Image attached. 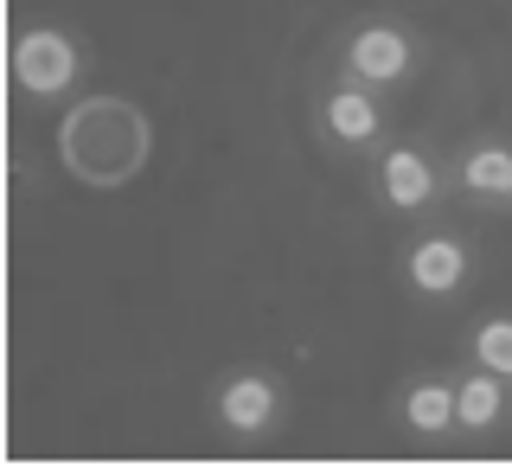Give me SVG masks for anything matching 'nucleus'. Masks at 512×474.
I'll return each instance as SVG.
<instances>
[{"label":"nucleus","mask_w":512,"mask_h":474,"mask_svg":"<svg viewBox=\"0 0 512 474\" xmlns=\"http://www.w3.org/2000/svg\"><path fill=\"white\" fill-rule=\"evenodd\" d=\"M448 193V173L429 148H416V141H391V148H378V199L391 205V212H429Z\"/></svg>","instance_id":"nucleus-6"},{"label":"nucleus","mask_w":512,"mask_h":474,"mask_svg":"<svg viewBox=\"0 0 512 474\" xmlns=\"http://www.w3.org/2000/svg\"><path fill=\"white\" fill-rule=\"evenodd\" d=\"M416 65H423V45H416V33L397 26V20H365V26H352V39L340 45V77L372 84V90L410 84Z\"/></svg>","instance_id":"nucleus-3"},{"label":"nucleus","mask_w":512,"mask_h":474,"mask_svg":"<svg viewBox=\"0 0 512 474\" xmlns=\"http://www.w3.org/2000/svg\"><path fill=\"white\" fill-rule=\"evenodd\" d=\"M468 366H487L512 385V314H487L468 334Z\"/></svg>","instance_id":"nucleus-11"},{"label":"nucleus","mask_w":512,"mask_h":474,"mask_svg":"<svg viewBox=\"0 0 512 474\" xmlns=\"http://www.w3.org/2000/svg\"><path fill=\"white\" fill-rule=\"evenodd\" d=\"M397 423H404L416 442H448V436H461L455 378H410V385L397 391Z\"/></svg>","instance_id":"nucleus-8"},{"label":"nucleus","mask_w":512,"mask_h":474,"mask_svg":"<svg viewBox=\"0 0 512 474\" xmlns=\"http://www.w3.org/2000/svg\"><path fill=\"white\" fill-rule=\"evenodd\" d=\"M314 122H320V135H327L333 148H346V154H378V148H384V135H391V116H384V90L352 84V77H340V84L320 97Z\"/></svg>","instance_id":"nucleus-4"},{"label":"nucleus","mask_w":512,"mask_h":474,"mask_svg":"<svg viewBox=\"0 0 512 474\" xmlns=\"http://www.w3.org/2000/svg\"><path fill=\"white\" fill-rule=\"evenodd\" d=\"M455 193L474 205H512V141H468L455 161Z\"/></svg>","instance_id":"nucleus-9"},{"label":"nucleus","mask_w":512,"mask_h":474,"mask_svg":"<svg viewBox=\"0 0 512 474\" xmlns=\"http://www.w3.org/2000/svg\"><path fill=\"white\" fill-rule=\"evenodd\" d=\"M7 71H13V84H20V97L64 103L77 84H84V45L64 33V26H26V33L13 39Z\"/></svg>","instance_id":"nucleus-2"},{"label":"nucleus","mask_w":512,"mask_h":474,"mask_svg":"<svg viewBox=\"0 0 512 474\" xmlns=\"http://www.w3.org/2000/svg\"><path fill=\"white\" fill-rule=\"evenodd\" d=\"M58 161L90 193H122L154 161V116L141 103L116 97V90H90L58 122Z\"/></svg>","instance_id":"nucleus-1"},{"label":"nucleus","mask_w":512,"mask_h":474,"mask_svg":"<svg viewBox=\"0 0 512 474\" xmlns=\"http://www.w3.org/2000/svg\"><path fill=\"white\" fill-rule=\"evenodd\" d=\"M212 417H218V430L231 436V442H263L269 430L282 423V385L269 372H231V378H218V391H212Z\"/></svg>","instance_id":"nucleus-5"},{"label":"nucleus","mask_w":512,"mask_h":474,"mask_svg":"<svg viewBox=\"0 0 512 474\" xmlns=\"http://www.w3.org/2000/svg\"><path fill=\"white\" fill-rule=\"evenodd\" d=\"M506 410H512V385L500 372H487V366H468L455 378V417H461V436H493L506 423Z\"/></svg>","instance_id":"nucleus-10"},{"label":"nucleus","mask_w":512,"mask_h":474,"mask_svg":"<svg viewBox=\"0 0 512 474\" xmlns=\"http://www.w3.org/2000/svg\"><path fill=\"white\" fill-rule=\"evenodd\" d=\"M474 276V250L461 244L455 231H429L416 237L404 250V289L423 295V302H448V295H461Z\"/></svg>","instance_id":"nucleus-7"}]
</instances>
